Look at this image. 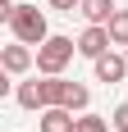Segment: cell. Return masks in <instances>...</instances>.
<instances>
[{"mask_svg": "<svg viewBox=\"0 0 128 132\" xmlns=\"http://www.w3.org/2000/svg\"><path fill=\"white\" fill-rule=\"evenodd\" d=\"M73 55H78V41H73V37H55V32H51V37L37 46V73H41V78H60L64 68H69Z\"/></svg>", "mask_w": 128, "mask_h": 132, "instance_id": "cell-1", "label": "cell"}, {"mask_svg": "<svg viewBox=\"0 0 128 132\" xmlns=\"http://www.w3.org/2000/svg\"><path fill=\"white\" fill-rule=\"evenodd\" d=\"M9 32L14 41H23V46H41V41L51 37V23H46V14L37 9V5H18L9 18Z\"/></svg>", "mask_w": 128, "mask_h": 132, "instance_id": "cell-2", "label": "cell"}, {"mask_svg": "<svg viewBox=\"0 0 128 132\" xmlns=\"http://www.w3.org/2000/svg\"><path fill=\"white\" fill-rule=\"evenodd\" d=\"M0 68H5L9 78H23L27 68H37V50H32V46H23V41H14V46H5V50H0Z\"/></svg>", "mask_w": 128, "mask_h": 132, "instance_id": "cell-3", "label": "cell"}, {"mask_svg": "<svg viewBox=\"0 0 128 132\" xmlns=\"http://www.w3.org/2000/svg\"><path fill=\"white\" fill-rule=\"evenodd\" d=\"M110 46H115V41H110V27L105 23H87L82 37H78V55H82V59H101Z\"/></svg>", "mask_w": 128, "mask_h": 132, "instance_id": "cell-4", "label": "cell"}, {"mask_svg": "<svg viewBox=\"0 0 128 132\" xmlns=\"http://www.w3.org/2000/svg\"><path fill=\"white\" fill-rule=\"evenodd\" d=\"M91 68H96V82H124L128 78V55H115V50H105L101 59H91Z\"/></svg>", "mask_w": 128, "mask_h": 132, "instance_id": "cell-5", "label": "cell"}, {"mask_svg": "<svg viewBox=\"0 0 128 132\" xmlns=\"http://www.w3.org/2000/svg\"><path fill=\"white\" fill-rule=\"evenodd\" d=\"M14 100H18V105L23 109H32V114H41V109H46V82H18V87H14Z\"/></svg>", "mask_w": 128, "mask_h": 132, "instance_id": "cell-6", "label": "cell"}, {"mask_svg": "<svg viewBox=\"0 0 128 132\" xmlns=\"http://www.w3.org/2000/svg\"><path fill=\"white\" fill-rule=\"evenodd\" d=\"M73 123H78L73 109H60V105L41 109V132H73Z\"/></svg>", "mask_w": 128, "mask_h": 132, "instance_id": "cell-7", "label": "cell"}, {"mask_svg": "<svg viewBox=\"0 0 128 132\" xmlns=\"http://www.w3.org/2000/svg\"><path fill=\"white\" fill-rule=\"evenodd\" d=\"M78 14H82L87 23H110V18L119 14V5H115V0H82Z\"/></svg>", "mask_w": 128, "mask_h": 132, "instance_id": "cell-8", "label": "cell"}, {"mask_svg": "<svg viewBox=\"0 0 128 132\" xmlns=\"http://www.w3.org/2000/svg\"><path fill=\"white\" fill-rule=\"evenodd\" d=\"M87 100H91V91L82 87V82H69V78H64V96H60V109H73V114H82V109H87Z\"/></svg>", "mask_w": 128, "mask_h": 132, "instance_id": "cell-9", "label": "cell"}, {"mask_svg": "<svg viewBox=\"0 0 128 132\" xmlns=\"http://www.w3.org/2000/svg\"><path fill=\"white\" fill-rule=\"evenodd\" d=\"M73 132H110V119H101V114H78V123H73Z\"/></svg>", "mask_w": 128, "mask_h": 132, "instance_id": "cell-10", "label": "cell"}, {"mask_svg": "<svg viewBox=\"0 0 128 132\" xmlns=\"http://www.w3.org/2000/svg\"><path fill=\"white\" fill-rule=\"evenodd\" d=\"M105 27H110V41H115V46H128V9H119Z\"/></svg>", "mask_w": 128, "mask_h": 132, "instance_id": "cell-11", "label": "cell"}, {"mask_svg": "<svg viewBox=\"0 0 128 132\" xmlns=\"http://www.w3.org/2000/svg\"><path fill=\"white\" fill-rule=\"evenodd\" d=\"M110 123H115L119 132H128V100H124V105H115V114H110Z\"/></svg>", "mask_w": 128, "mask_h": 132, "instance_id": "cell-12", "label": "cell"}, {"mask_svg": "<svg viewBox=\"0 0 128 132\" xmlns=\"http://www.w3.org/2000/svg\"><path fill=\"white\" fill-rule=\"evenodd\" d=\"M82 0H51V9H60V14H73Z\"/></svg>", "mask_w": 128, "mask_h": 132, "instance_id": "cell-13", "label": "cell"}, {"mask_svg": "<svg viewBox=\"0 0 128 132\" xmlns=\"http://www.w3.org/2000/svg\"><path fill=\"white\" fill-rule=\"evenodd\" d=\"M124 55H128V46H124Z\"/></svg>", "mask_w": 128, "mask_h": 132, "instance_id": "cell-14", "label": "cell"}]
</instances>
